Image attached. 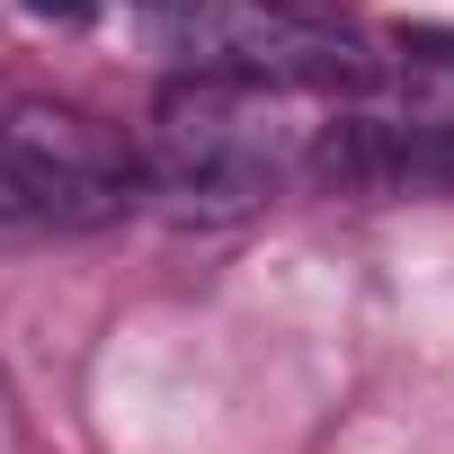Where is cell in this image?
Here are the masks:
<instances>
[{
  "instance_id": "cell-3",
  "label": "cell",
  "mask_w": 454,
  "mask_h": 454,
  "mask_svg": "<svg viewBox=\"0 0 454 454\" xmlns=\"http://www.w3.org/2000/svg\"><path fill=\"white\" fill-rule=\"evenodd\" d=\"M401 54H419V63H454V36H436V27H410V36H401Z\"/></svg>"
},
{
  "instance_id": "cell-2",
  "label": "cell",
  "mask_w": 454,
  "mask_h": 454,
  "mask_svg": "<svg viewBox=\"0 0 454 454\" xmlns=\"http://www.w3.org/2000/svg\"><path fill=\"white\" fill-rule=\"evenodd\" d=\"M125 152L63 107L0 116V214L19 223H107L125 214Z\"/></svg>"
},
{
  "instance_id": "cell-1",
  "label": "cell",
  "mask_w": 454,
  "mask_h": 454,
  "mask_svg": "<svg viewBox=\"0 0 454 454\" xmlns=\"http://www.w3.org/2000/svg\"><path fill=\"white\" fill-rule=\"evenodd\" d=\"M160 45L196 72L250 81V90H365L374 54L303 10L277 0H160Z\"/></svg>"
},
{
  "instance_id": "cell-4",
  "label": "cell",
  "mask_w": 454,
  "mask_h": 454,
  "mask_svg": "<svg viewBox=\"0 0 454 454\" xmlns=\"http://www.w3.org/2000/svg\"><path fill=\"white\" fill-rule=\"evenodd\" d=\"M27 10H36V19H54V27H81L98 0H27Z\"/></svg>"
}]
</instances>
